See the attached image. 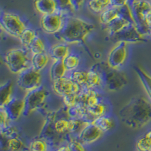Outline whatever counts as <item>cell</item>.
<instances>
[{
    "label": "cell",
    "mask_w": 151,
    "mask_h": 151,
    "mask_svg": "<svg viewBox=\"0 0 151 151\" xmlns=\"http://www.w3.org/2000/svg\"><path fill=\"white\" fill-rule=\"evenodd\" d=\"M150 2H151V0H150Z\"/></svg>",
    "instance_id": "cell-47"
},
{
    "label": "cell",
    "mask_w": 151,
    "mask_h": 151,
    "mask_svg": "<svg viewBox=\"0 0 151 151\" xmlns=\"http://www.w3.org/2000/svg\"><path fill=\"white\" fill-rule=\"evenodd\" d=\"M67 76L80 87H85L86 80H87V71L86 70L77 69L76 70L68 73Z\"/></svg>",
    "instance_id": "cell-32"
},
{
    "label": "cell",
    "mask_w": 151,
    "mask_h": 151,
    "mask_svg": "<svg viewBox=\"0 0 151 151\" xmlns=\"http://www.w3.org/2000/svg\"><path fill=\"white\" fill-rule=\"evenodd\" d=\"M65 110L64 106V111L61 110L48 113L40 132V137L46 139L55 150L68 142L72 137L70 130V119L67 113L63 115Z\"/></svg>",
    "instance_id": "cell-1"
},
{
    "label": "cell",
    "mask_w": 151,
    "mask_h": 151,
    "mask_svg": "<svg viewBox=\"0 0 151 151\" xmlns=\"http://www.w3.org/2000/svg\"><path fill=\"white\" fill-rule=\"evenodd\" d=\"M119 116L130 129H141L151 122V101L143 96L134 97L119 110Z\"/></svg>",
    "instance_id": "cell-2"
},
{
    "label": "cell",
    "mask_w": 151,
    "mask_h": 151,
    "mask_svg": "<svg viewBox=\"0 0 151 151\" xmlns=\"http://www.w3.org/2000/svg\"><path fill=\"white\" fill-rule=\"evenodd\" d=\"M24 151H28V150H24Z\"/></svg>",
    "instance_id": "cell-46"
},
{
    "label": "cell",
    "mask_w": 151,
    "mask_h": 151,
    "mask_svg": "<svg viewBox=\"0 0 151 151\" xmlns=\"http://www.w3.org/2000/svg\"><path fill=\"white\" fill-rule=\"evenodd\" d=\"M66 15L60 12L53 14L42 15L40 19V27L44 33L48 35H56L64 27Z\"/></svg>",
    "instance_id": "cell-11"
},
{
    "label": "cell",
    "mask_w": 151,
    "mask_h": 151,
    "mask_svg": "<svg viewBox=\"0 0 151 151\" xmlns=\"http://www.w3.org/2000/svg\"><path fill=\"white\" fill-rule=\"evenodd\" d=\"M70 53V51L68 44L61 42L52 45L50 48L48 55L53 61H56V60H64Z\"/></svg>",
    "instance_id": "cell-20"
},
{
    "label": "cell",
    "mask_w": 151,
    "mask_h": 151,
    "mask_svg": "<svg viewBox=\"0 0 151 151\" xmlns=\"http://www.w3.org/2000/svg\"><path fill=\"white\" fill-rule=\"evenodd\" d=\"M56 151H71L70 147L69 146L68 143H65V144H62L60 146H59L55 150Z\"/></svg>",
    "instance_id": "cell-43"
},
{
    "label": "cell",
    "mask_w": 151,
    "mask_h": 151,
    "mask_svg": "<svg viewBox=\"0 0 151 151\" xmlns=\"http://www.w3.org/2000/svg\"><path fill=\"white\" fill-rule=\"evenodd\" d=\"M37 36V33H36L34 29H33L32 28L27 27L21 33V35L18 39L23 46L24 48H28V47L30 45L31 43L33 42V41L36 39Z\"/></svg>",
    "instance_id": "cell-34"
},
{
    "label": "cell",
    "mask_w": 151,
    "mask_h": 151,
    "mask_svg": "<svg viewBox=\"0 0 151 151\" xmlns=\"http://www.w3.org/2000/svg\"><path fill=\"white\" fill-rule=\"evenodd\" d=\"M88 9L95 14H101L111 6V0H88L86 3Z\"/></svg>",
    "instance_id": "cell-30"
},
{
    "label": "cell",
    "mask_w": 151,
    "mask_h": 151,
    "mask_svg": "<svg viewBox=\"0 0 151 151\" xmlns=\"http://www.w3.org/2000/svg\"><path fill=\"white\" fill-rule=\"evenodd\" d=\"M67 143L70 147L71 151H88L86 149V145L81 142L77 137H72Z\"/></svg>",
    "instance_id": "cell-38"
},
{
    "label": "cell",
    "mask_w": 151,
    "mask_h": 151,
    "mask_svg": "<svg viewBox=\"0 0 151 151\" xmlns=\"http://www.w3.org/2000/svg\"><path fill=\"white\" fill-rule=\"evenodd\" d=\"M135 24V23L132 21L131 19L122 15L114 20L110 24L103 27L105 30L106 31L107 34H108V36H113V35L117 34L118 33L123 30L124 29L130 26L131 24Z\"/></svg>",
    "instance_id": "cell-18"
},
{
    "label": "cell",
    "mask_w": 151,
    "mask_h": 151,
    "mask_svg": "<svg viewBox=\"0 0 151 151\" xmlns=\"http://www.w3.org/2000/svg\"><path fill=\"white\" fill-rule=\"evenodd\" d=\"M1 27L7 34L19 38L27 28L26 22L19 14L9 12H1Z\"/></svg>",
    "instance_id": "cell-6"
},
{
    "label": "cell",
    "mask_w": 151,
    "mask_h": 151,
    "mask_svg": "<svg viewBox=\"0 0 151 151\" xmlns=\"http://www.w3.org/2000/svg\"><path fill=\"white\" fill-rule=\"evenodd\" d=\"M87 109L89 115L91 116V118L93 119V121H94L98 117L107 115L109 110H110V106H109L108 104L103 99L101 101L97 104L96 105L88 107Z\"/></svg>",
    "instance_id": "cell-27"
},
{
    "label": "cell",
    "mask_w": 151,
    "mask_h": 151,
    "mask_svg": "<svg viewBox=\"0 0 151 151\" xmlns=\"http://www.w3.org/2000/svg\"><path fill=\"white\" fill-rule=\"evenodd\" d=\"M49 77L52 82L56 79L67 76L68 71L67 70L63 60H56L53 61L49 69Z\"/></svg>",
    "instance_id": "cell-26"
},
{
    "label": "cell",
    "mask_w": 151,
    "mask_h": 151,
    "mask_svg": "<svg viewBox=\"0 0 151 151\" xmlns=\"http://www.w3.org/2000/svg\"><path fill=\"white\" fill-rule=\"evenodd\" d=\"M103 99L101 94L95 89L82 88V89L77 93L78 104L87 108L96 105Z\"/></svg>",
    "instance_id": "cell-15"
},
{
    "label": "cell",
    "mask_w": 151,
    "mask_h": 151,
    "mask_svg": "<svg viewBox=\"0 0 151 151\" xmlns=\"http://www.w3.org/2000/svg\"><path fill=\"white\" fill-rule=\"evenodd\" d=\"M27 49L29 50L31 55L46 52L45 51V42L39 36H36V39L33 40V42L31 43Z\"/></svg>",
    "instance_id": "cell-36"
},
{
    "label": "cell",
    "mask_w": 151,
    "mask_h": 151,
    "mask_svg": "<svg viewBox=\"0 0 151 151\" xmlns=\"http://www.w3.org/2000/svg\"><path fill=\"white\" fill-rule=\"evenodd\" d=\"M58 7V12H61L64 15H72L76 12L72 0H55Z\"/></svg>",
    "instance_id": "cell-33"
},
{
    "label": "cell",
    "mask_w": 151,
    "mask_h": 151,
    "mask_svg": "<svg viewBox=\"0 0 151 151\" xmlns=\"http://www.w3.org/2000/svg\"><path fill=\"white\" fill-rule=\"evenodd\" d=\"M5 66L14 74H20L31 67V53L26 48H12L4 56Z\"/></svg>",
    "instance_id": "cell-5"
},
{
    "label": "cell",
    "mask_w": 151,
    "mask_h": 151,
    "mask_svg": "<svg viewBox=\"0 0 151 151\" xmlns=\"http://www.w3.org/2000/svg\"><path fill=\"white\" fill-rule=\"evenodd\" d=\"M136 147L138 151H151V130L140 137Z\"/></svg>",
    "instance_id": "cell-35"
},
{
    "label": "cell",
    "mask_w": 151,
    "mask_h": 151,
    "mask_svg": "<svg viewBox=\"0 0 151 151\" xmlns=\"http://www.w3.org/2000/svg\"><path fill=\"white\" fill-rule=\"evenodd\" d=\"M131 0H111V6L121 8L130 4Z\"/></svg>",
    "instance_id": "cell-40"
},
{
    "label": "cell",
    "mask_w": 151,
    "mask_h": 151,
    "mask_svg": "<svg viewBox=\"0 0 151 151\" xmlns=\"http://www.w3.org/2000/svg\"><path fill=\"white\" fill-rule=\"evenodd\" d=\"M11 120L9 113L5 107H0V129H7L11 126Z\"/></svg>",
    "instance_id": "cell-37"
},
{
    "label": "cell",
    "mask_w": 151,
    "mask_h": 151,
    "mask_svg": "<svg viewBox=\"0 0 151 151\" xmlns=\"http://www.w3.org/2000/svg\"><path fill=\"white\" fill-rule=\"evenodd\" d=\"M137 151H138V150H137Z\"/></svg>",
    "instance_id": "cell-48"
},
{
    "label": "cell",
    "mask_w": 151,
    "mask_h": 151,
    "mask_svg": "<svg viewBox=\"0 0 151 151\" xmlns=\"http://www.w3.org/2000/svg\"><path fill=\"white\" fill-rule=\"evenodd\" d=\"M150 36H151V29H150Z\"/></svg>",
    "instance_id": "cell-44"
},
{
    "label": "cell",
    "mask_w": 151,
    "mask_h": 151,
    "mask_svg": "<svg viewBox=\"0 0 151 151\" xmlns=\"http://www.w3.org/2000/svg\"><path fill=\"white\" fill-rule=\"evenodd\" d=\"M48 97L49 91L43 86L33 91L26 92L24 97L25 101V112L24 116H28L42 108L48 101Z\"/></svg>",
    "instance_id": "cell-7"
},
{
    "label": "cell",
    "mask_w": 151,
    "mask_h": 151,
    "mask_svg": "<svg viewBox=\"0 0 151 151\" xmlns=\"http://www.w3.org/2000/svg\"><path fill=\"white\" fill-rule=\"evenodd\" d=\"M146 37L147 35L141 32L135 24H132L117 34L109 36V39L115 42H123L128 44L144 42L147 40Z\"/></svg>",
    "instance_id": "cell-12"
},
{
    "label": "cell",
    "mask_w": 151,
    "mask_h": 151,
    "mask_svg": "<svg viewBox=\"0 0 151 151\" xmlns=\"http://www.w3.org/2000/svg\"><path fill=\"white\" fill-rule=\"evenodd\" d=\"M128 58L127 43L123 42H116L111 48L107 57V64L111 67L116 70H121Z\"/></svg>",
    "instance_id": "cell-13"
},
{
    "label": "cell",
    "mask_w": 151,
    "mask_h": 151,
    "mask_svg": "<svg viewBox=\"0 0 151 151\" xmlns=\"http://www.w3.org/2000/svg\"><path fill=\"white\" fill-rule=\"evenodd\" d=\"M121 16H122V7L110 6L99 14V21L103 26H106Z\"/></svg>",
    "instance_id": "cell-19"
},
{
    "label": "cell",
    "mask_w": 151,
    "mask_h": 151,
    "mask_svg": "<svg viewBox=\"0 0 151 151\" xmlns=\"http://www.w3.org/2000/svg\"><path fill=\"white\" fill-rule=\"evenodd\" d=\"M34 7L41 15L53 14L58 12L55 0H34Z\"/></svg>",
    "instance_id": "cell-22"
},
{
    "label": "cell",
    "mask_w": 151,
    "mask_h": 151,
    "mask_svg": "<svg viewBox=\"0 0 151 151\" xmlns=\"http://www.w3.org/2000/svg\"><path fill=\"white\" fill-rule=\"evenodd\" d=\"M134 70L141 80V84L146 91L150 101H151V76L141 67H134Z\"/></svg>",
    "instance_id": "cell-29"
},
{
    "label": "cell",
    "mask_w": 151,
    "mask_h": 151,
    "mask_svg": "<svg viewBox=\"0 0 151 151\" xmlns=\"http://www.w3.org/2000/svg\"><path fill=\"white\" fill-rule=\"evenodd\" d=\"M95 26L80 17L73 15L66 16L64 27L55 38L67 44L83 42L94 30Z\"/></svg>",
    "instance_id": "cell-3"
},
{
    "label": "cell",
    "mask_w": 151,
    "mask_h": 151,
    "mask_svg": "<svg viewBox=\"0 0 151 151\" xmlns=\"http://www.w3.org/2000/svg\"><path fill=\"white\" fill-rule=\"evenodd\" d=\"M130 7L134 22L141 32L145 35H150V29L144 24V18L151 10V2L150 0H131Z\"/></svg>",
    "instance_id": "cell-10"
},
{
    "label": "cell",
    "mask_w": 151,
    "mask_h": 151,
    "mask_svg": "<svg viewBox=\"0 0 151 151\" xmlns=\"http://www.w3.org/2000/svg\"><path fill=\"white\" fill-rule=\"evenodd\" d=\"M52 151H56V150H52Z\"/></svg>",
    "instance_id": "cell-45"
},
{
    "label": "cell",
    "mask_w": 151,
    "mask_h": 151,
    "mask_svg": "<svg viewBox=\"0 0 151 151\" xmlns=\"http://www.w3.org/2000/svg\"><path fill=\"white\" fill-rule=\"evenodd\" d=\"M63 62L67 70L68 71V73H70L79 69L81 64V58L79 55L70 52V53L64 58Z\"/></svg>",
    "instance_id": "cell-31"
},
{
    "label": "cell",
    "mask_w": 151,
    "mask_h": 151,
    "mask_svg": "<svg viewBox=\"0 0 151 151\" xmlns=\"http://www.w3.org/2000/svg\"><path fill=\"white\" fill-rule=\"evenodd\" d=\"M1 149L2 151L27 150L18 129L12 125L1 130Z\"/></svg>",
    "instance_id": "cell-8"
},
{
    "label": "cell",
    "mask_w": 151,
    "mask_h": 151,
    "mask_svg": "<svg viewBox=\"0 0 151 151\" xmlns=\"http://www.w3.org/2000/svg\"><path fill=\"white\" fill-rule=\"evenodd\" d=\"M62 100H63L64 106L66 107H71V106H75V105L78 104L77 93L65 95V96L62 97Z\"/></svg>",
    "instance_id": "cell-39"
},
{
    "label": "cell",
    "mask_w": 151,
    "mask_h": 151,
    "mask_svg": "<svg viewBox=\"0 0 151 151\" xmlns=\"http://www.w3.org/2000/svg\"><path fill=\"white\" fill-rule=\"evenodd\" d=\"M50 59L51 58L46 52L31 55V67L42 72L48 66Z\"/></svg>",
    "instance_id": "cell-23"
},
{
    "label": "cell",
    "mask_w": 151,
    "mask_h": 151,
    "mask_svg": "<svg viewBox=\"0 0 151 151\" xmlns=\"http://www.w3.org/2000/svg\"><path fill=\"white\" fill-rule=\"evenodd\" d=\"M52 83L54 93L61 98L67 94H76L82 89V87L74 83L68 76L56 79Z\"/></svg>",
    "instance_id": "cell-14"
},
{
    "label": "cell",
    "mask_w": 151,
    "mask_h": 151,
    "mask_svg": "<svg viewBox=\"0 0 151 151\" xmlns=\"http://www.w3.org/2000/svg\"><path fill=\"white\" fill-rule=\"evenodd\" d=\"M17 84L21 89L26 92L33 91L42 86V72L36 70L32 67L18 74Z\"/></svg>",
    "instance_id": "cell-9"
},
{
    "label": "cell",
    "mask_w": 151,
    "mask_h": 151,
    "mask_svg": "<svg viewBox=\"0 0 151 151\" xmlns=\"http://www.w3.org/2000/svg\"><path fill=\"white\" fill-rule=\"evenodd\" d=\"M91 89L97 90L100 88H103V80L101 76L94 69L91 68L87 70V80L85 87Z\"/></svg>",
    "instance_id": "cell-25"
},
{
    "label": "cell",
    "mask_w": 151,
    "mask_h": 151,
    "mask_svg": "<svg viewBox=\"0 0 151 151\" xmlns=\"http://www.w3.org/2000/svg\"><path fill=\"white\" fill-rule=\"evenodd\" d=\"M104 134V133L97 125L92 122H90L76 137L85 145L88 146L98 141Z\"/></svg>",
    "instance_id": "cell-16"
},
{
    "label": "cell",
    "mask_w": 151,
    "mask_h": 151,
    "mask_svg": "<svg viewBox=\"0 0 151 151\" xmlns=\"http://www.w3.org/2000/svg\"><path fill=\"white\" fill-rule=\"evenodd\" d=\"M28 151H52L55 150L52 144L42 137H35L28 144Z\"/></svg>",
    "instance_id": "cell-24"
},
{
    "label": "cell",
    "mask_w": 151,
    "mask_h": 151,
    "mask_svg": "<svg viewBox=\"0 0 151 151\" xmlns=\"http://www.w3.org/2000/svg\"><path fill=\"white\" fill-rule=\"evenodd\" d=\"M144 24L145 26L147 27L148 29H150V31L151 29V10L148 12L147 14L145 16V18H144Z\"/></svg>",
    "instance_id": "cell-42"
},
{
    "label": "cell",
    "mask_w": 151,
    "mask_h": 151,
    "mask_svg": "<svg viewBox=\"0 0 151 151\" xmlns=\"http://www.w3.org/2000/svg\"><path fill=\"white\" fill-rule=\"evenodd\" d=\"M12 122H16L24 115L25 101L24 98H14L5 106Z\"/></svg>",
    "instance_id": "cell-17"
},
{
    "label": "cell",
    "mask_w": 151,
    "mask_h": 151,
    "mask_svg": "<svg viewBox=\"0 0 151 151\" xmlns=\"http://www.w3.org/2000/svg\"><path fill=\"white\" fill-rule=\"evenodd\" d=\"M91 68L98 71L101 76L103 87L107 91H119L129 83L128 76L123 71L113 68L107 64V62L97 63Z\"/></svg>",
    "instance_id": "cell-4"
},
{
    "label": "cell",
    "mask_w": 151,
    "mask_h": 151,
    "mask_svg": "<svg viewBox=\"0 0 151 151\" xmlns=\"http://www.w3.org/2000/svg\"><path fill=\"white\" fill-rule=\"evenodd\" d=\"M14 85L8 80L0 86V107H5L14 98Z\"/></svg>",
    "instance_id": "cell-21"
},
{
    "label": "cell",
    "mask_w": 151,
    "mask_h": 151,
    "mask_svg": "<svg viewBox=\"0 0 151 151\" xmlns=\"http://www.w3.org/2000/svg\"><path fill=\"white\" fill-rule=\"evenodd\" d=\"M88 1V0H72L76 12L80 10L85 5H86Z\"/></svg>",
    "instance_id": "cell-41"
},
{
    "label": "cell",
    "mask_w": 151,
    "mask_h": 151,
    "mask_svg": "<svg viewBox=\"0 0 151 151\" xmlns=\"http://www.w3.org/2000/svg\"><path fill=\"white\" fill-rule=\"evenodd\" d=\"M94 125H97L104 133L110 132L115 127V121L110 116L106 115L103 116L98 117L92 122Z\"/></svg>",
    "instance_id": "cell-28"
}]
</instances>
